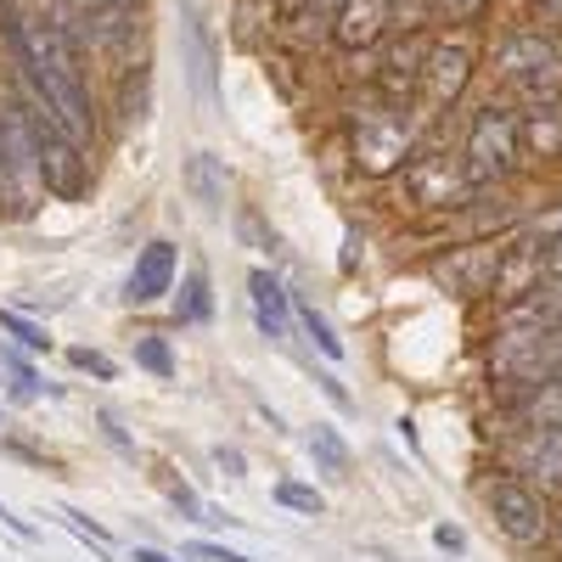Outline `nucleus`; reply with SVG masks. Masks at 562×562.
<instances>
[{"mask_svg":"<svg viewBox=\"0 0 562 562\" xmlns=\"http://www.w3.org/2000/svg\"><path fill=\"white\" fill-rule=\"evenodd\" d=\"M495 74L524 113H557L562 108V40L546 29H512L495 45Z\"/></svg>","mask_w":562,"mask_h":562,"instance_id":"nucleus-1","label":"nucleus"},{"mask_svg":"<svg viewBox=\"0 0 562 562\" xmlns=\"http://www.w3.org/2000/svg\"><path fill=\"white\" fill-rule=\"evenodd\" d=\"M40 203H45L40 153H34L23 102L7 97V102H0V214H7V220H34Z\"/></svg>","mask_w":562,"mask_h":562,"instance_id":"nucleus-2","label":"nucleus"},{"mask_svg":"<svg viewBox=\"0 0 562 562\" xmlns=\"http://www.w3.org/2000/svg\"><path fill=\"white\" fill-rule=\"evenodd\" d=\"M524 158V119L490 102L473 113V124H467V140H461V175L473 192H484V186H501L512 180V169H518Z\"/></svg>","mask_w":562,"mask_h":562,"instance_id":"nucleus-3","label":"nucleus"},{"mask_svg":"<svg viewBox=\"0 0 562 562\" xmlns=\"http://www.w3.org/2000/svg\"><path fill=\"white\" fill-rule=\"evenodd\" d=\"M23 119H29V135H34V153H40V175H45V192H52L57 203H79L90 192V147H79V140L52 119V108H45L40 97H29L23 90Z\"/></svg>","mask_w":562,"mask_h":562,"instance_id":"nucleus-4","label":"nucleus"},{"mask_svg":"<svg viewBox=\"0 0 562 562\" xmlns=\"http://www.w3.org/2000/svg\"><path fill=\"white\" fill-rule=\"evenodd\" d=\"M479 501H484V512H490V524H495L512 546H518V551L551 546L557 501H551L546 490H535V484H524V479H512V473H495V479H484Z\"/></svg>","mask_w":562,"mask_h":562,"instance_id":"nucleus-5","label":"nucleus"},{"mask_svg":"<svg viewBox=\"0 0 562 562\" xmlns=\"http://www.w3.org/2000/svg\"><path fill=\"white\" fill-rule=\"evenodd\" d=\"M349 140H355V164L366 175H394L416 158V119L405 102H366L349 113Z\"/></svg>","mask_w":562,"mask_h":562,"instance_id":"nucleus-6","label":"nucleus"},{"mask_svg":"<svg viewBox=\"0 0 562 562\" xmlns=\"http://www.w3.org/2000/svg\"><path fill=\"white\" fill-rule=\"evenodd\" d=\"M68 34L79 45H90V52H130V40L140 34V0H63V12Z\"/></svg>","mask_w":562,"mask_h":562,"instance_id":"nucleus-7","label":"nucleus"},{"mask_svg":"<svg viewBox=\"0 0 562 562\" xmlns=\"http://www.w3.org/2000/svg\"><path fill=\"white\" fill-rule=\"evenodd\" d=\"M506 473L524 479L535 490H546L551 501H562V428H529L506 439Z\"/></svg>","mask_w":562,"mask_h":562,"instance_id":"nucleus-8","label":"nucleus"},{"mask_svg":"<svg viewBox=\"0 0 562 562\" xmlns=\"http://www.w3.org/2000/svg\"><path fill=\"white\" fill-rule=\"evenodd\" d=\"M501 265H506V248H495V243H461V248L434 259V281H445V288L461 293V299H479V293L501 288Z\"/></svg>","mask_w":562,"mask_h":562,"instance_id":"nucleus-9","label":"nucleus"},{"mask_svg":"<svg viewBox=\"0 0 562 562\" xmlns=\"http://www.w3.org/2000/svg\"><path fill=\"white\" fill-rule=\"evenodd\" d=\"M180 68L198 97L220 108V52H214V34H209V18L198 0H180Z\"/></svg>","mask_w":562,"mask_h":562,"instance_id":"nucleus-10","label":"nucleus"},{"mask_svg":"<svg viewBox=\"0 0 562 562\" xmlns=\"http://www.w3.org/2000/svg\"><path fill=\"white\" fill-rule=\"evenodd\" d=\"M175 281H180V248L169 243V237H153L147 248L135 254V265H130V281H124V304H158V299H169L175 293Z\"/></svg>","mask_w":562,"mask_h":562,"instance_id":"nucleus-11","label":"nucleus"},{"mask_svg":"<svg viewBox=\"0 0 562 562\" xmlns=\"http://www.w3.org/2000/svg\"><path fill=\"white\" fill-rule=\"evenodd\" d=\"M248 304H254V321H259V333L270 344H293V333H299V299L281 288L276 270H265V265L248 270Z\"/></svg>","mask_w":562,"mask_h":562,"instance_id":"nucleus-12","label":"nucleus"},{"mask_svg":"<svg viewBox=\"0 0 562 562\" xmlns=\"http://www.w3.org/2000/svg\"><path fill=\"white\" fill-rule=\"evenodd\" d=\"M405 186H411V198L416 203H428V209H467V198H473V186H467L461 175V158H411L405 169Z\"/></svg>","mask_w":562,"mask_h":562,"instance_id":"nucleus-13","label":"nucleus"},{"mask_svg":"<svg viewBox=\"0 0 562 562\" xmlns=\"http://www.w3.org/2000/svg\"><path fill=\"white\" fill-rule=\"evenodd\" d=\"M428 52H434V40L428 34H405L394 40L389 52H378L371 63H378V90L389 102H405L422 90V68H428Z\"/></svg>","mask_w":562,"mask_h":562,"instance_id":"nucleus-14","label":"nucleus"},{"mask_svg":"<svg viewBox=\"0 0 562 562\" xmlns=\"http://www.w3.org/2000/svg\"><path fill=\"white\" fill-rule=\"evenodd\" d=\"M467 74H473V52L456 40V45H434L428 52V68H422V108H434V113H445L461 90H467Z\"/></svg>","mask_w":562,"mask_h":562,"instance_id":"nucleus-15","label":"nucleus"},{"mask_svg":"<svg viewBox=\"0 0 562 562\" xmlns=\"http://www.w3.org/2000/svg\"><path fill=\"white\" fill-rule=\"evenodd\" d=\"M562 326V276H540L524 299L501 304V333H551Z\"/></svg>","mask_w":562,"mask_h":562,"instance_id":"nucleus-16","label":"nucleus"},{"mask_svg":"<svg viewBox=\"0 0 562 562\" xmlns=\"http://www.w3.org/2000/svg\"><path fill=\"white\" fill-rule=\"evenodd\" d=\"M389 23H394V0H349L333 23V40L344 52H371L389 34Z\"/></svg>","mask_w":562,"mask_h":562,"instance_id":"nucleus-17","label":"nucleus"},{"mask_svg":"<svg viewBox=\"0 0 562 562\" xmlns=\"http://www.w3.org/2000/svg\"><path fill=\"white\" fill-rule=\"evenodd\" d=\"M180 186H186V198H192L203 214H220L225 209V158L192 153V158L180 164Z\"/></svg>","mask_w":562,"mask_h":562,"instance_id":"nucleus-18","label":"nucleus"},{"mask_svg":"<svg viewBox=\"0 0 562 562\" xmlns=\"http://www.w3.org/2000/svg\"><path fill=\"white\" fill-rule=\"evenodd\" d=\"M304 450H310V461H315L321 479H333V484L349 479V445H344V434L333 428V422H310Z\"/></svg>","mask_w":562,"mask_h":562,"instance_id":"nucleus-19","label":"nucleus"},{"mask_svg":"<svg viewBox=\"0 0 562 562\" xmlns=\"http://www.w3.org/2000/svg\"><path fill=\"white\" fill-rule=\"evenodd\" d=\"M175 321L180 326H209L214 321V281L203 265H192L180 276V293H175Z\"/></svg>","mask_w":562,"mask_h":562,"instance_id":"nucleus-20","label":"nucleus"},{"mask_svg":"<svg viewBox=\"0 0 562 562\" xmlns=\"http://www.w3.org/2000/svg\"><path fill=\"white\" fill-rule=\"evenodd\" d=\"M0 371L12 378V400H40V394H52V400H63V383H45L40 371H34V360H29V349H18V344H0Z\"/></svg>","mask_w":562,"mask_h":562,"instance_id":"nucleus-21","label":"nucleus"},{"mask_svg":"<svg viewBox=\"0 0 562 562\" xmlns=\"http://www.w3.org/2000/svg\"><path fill=\"white\" fill-rule=\"evenodd\" d=\"M299 333H304V338H310V344H315V349H321L326 360H333V366H338V360L349 355V349H344V338H338V326L326 321V315H321V310H315L310 299H299Z\"/></svg>","mask_w":562,"mask_h":562,"instance_id":"nucleus-22","label":"nucleus"},{"mask_svg":"<svg viewBox=\"0 0 562 562\" xmlns=\"http://www.w3.org/2000/svg\"><path fill=\"white\" fill-rule=\"evenodd\" d=\"M0 333H7L18 349H29V355H52V333H45L34 315H23V310H7V304H0Z\"/></svg>","mask_w":562,"mask_h":562,"instance_id":"nucleus-23","label":"nucleus"},{"mask_svg":"<svg viewBox=\"0 0 562 562\" xmlns=\"http://www.w3.org/2000/svg\"><path fill=\"white\" fill-rule=\"evenodd\" d=\"M135 366H140V371H153L158 383H175V349H169V338L140 333V338H135Z\"/></svg>","mask_w":562,"mask_h":562,"instance_id":"nucleus-24","label":"nucleus"},{"mask_svg":"<svg viewBox=\"0 0 562 562\" xmlns=\"http://www.w3.org/2000/svg\"><path fill=\"white\" fill-rule=\"evenodd\" d=\"M158 484H164V495H169V506L180 512L186 524H209V506H203V495L186 484V479H175V467H164L158 473Z\"/></svg>","mask_w":562,"mask_h":562,"instance_id":"nucleus-25","label":"nucleus"},{"mask_svg":"<svg viewBox=\"0 0 562 562\" xmlns=\"http://www.w3.org/2000/svg\"><path fill=\"white\" fill-rule=\"evenodd\" d=\"M276 506H288V512H299V518H321L326 512V495L315 490V484H299V479H276Z\"/></svg>","mask_w":562,"mask_h":562,"instance_id":"nucleus-26","label":"nucleus"},{"mask_svg":"<svg viewBox=\"0 0 562 562\" xmlns=\"http://www.w3.org/2000/svg\"><path fill=\"white\" fill-rule=\"evenodd\" d=\"M68 366L85 371V378H97V383H113V378H119V360L102 355V349H90V344H74V349H68Z\"/></svg>","mask_w":562,"mask_h":562,"instance_id":"nucleus-27","label":"nucleus"},{"mask_svg":"<svg viewBox=\"0 0 562 562\" xmlns=\"http://www.w3.org/2000/svg\"><path fill=\"white\" fill-rule=\"evenodd\" d=\"M147 90H153L147 68H135V74L124 79V90H119V113H124V119H140V113H147Z\"/></svg>","mask_w":562,"mask_h":562,"instance_id":"nucleus-28","label":"nucleus"},{"mask_svg":"<svg viewBox=\"0 0 562 562\" xmlns=\"http://www.w3.org/2000/svg\"><path fill=\"white\" fill-rule=\"evenodd\" d=\"M186 557H192V562H259V557L231 551V546H220V540H192V546H186Z\"/></svg>","mask_w":562,"mask_h":562,"instance_id":"nucleus-29","label":"nucleus"},{"mask_svg":"<svg viewBox=\"0 0 562 562\" xmlns=\"http://www.w3.org/2000/svg\"><path fill=\"white\" fill-rule=\"evenodd\" d=\"M484 7H490V0H434V12H439L445 23H473Z\"/></svg>","mask_w":562,"mask_h":562,"instance_id":"nucleus-30","label":"nucleus"},{"mask_svg":"<svg viewBox=\"0 0 562 562\" xmlns=\"http://www.w3.org/2000/svg\"><path fill=\"white\" fill-rule=\"evenodd\" d=\"M63 518H68V529H74V535H85V540H97V546H113V535H108L102 524H90V518H85L79 506H63Z\"/></svg>","mask_w":562,"mask_h":562,"instance_id":"nucleus-31","label":"nucleus"},{"mask_svg":"<svg viewBox=\"0 0 562 562\" xmlns=\"http://www.w3.org/2000/svg\"><path fill=\"white\" fill-rule=\"evenodd\" d=\"M310 371H315V366H310ZM315 383H321V394L333 400L338 411H355V394H349V389H344V383L333 378V371H315Z\"/></svg>","mask_w":562,"mask_h":562,"instance_id":"nucleus-32","label":"nucleus"},{"mask_svg":"<svg viewBox=\"0 0 562 562\" xmlns=\"http://www.w3.org/2000/svg\"><path fill=\"white\" fill-rule=\"evenodd\" d=\"M535 23H540L551 40H562V0H535Z\"/></svg>","mask_w":562,"mask_h":562,"instance_id":"nucleus-33","label":"nucleus"},{"mask_svg":"<svg viewBox=\"0 0 562 562\" xmlns=\"http://www.w3.org/2000/svg\"><path fill=\"white\" fill-rule=\"evenodd\" d=\"M434 546L450 551V557H461V551H467V535H461L456 524H434Z\"/></svg>","mask_w":562,"mask_h":562,"instance_id":"nucleus-34","label":"nucleus"},{"mask_svg":"<svg viewBox=\"0 0 562 562\" xmlns=\"http://www.w3.org/2000/svg\"><path fill=\"white\" fill-rule=\"evenodd\" d=\"M102 434H108V445H113V450H124V456H135V445L124 439V428H119V416H113V411H102Z\"/></svg>","mask_w":562,"mask_h":562,"instance_id":"nucleus-35","label":"nucleus"},{"mask_svg":"<svg viewBox=\"0 0 562 562\" xmlns=\"http://www.w3.org/2000/svg\"><path fill=\"white\" fill-rule=\"evenodd\" d=\"M214 461L225 467V479H243V450H237V445H220V450H214Z\"/></svg>","mask_w":562,"mask_h":562,"instance_id":"nucleus-36","label":"nucleus"},{"mask_svg":"<svg viewBox=\"0 0 562 562\" xmlns=\"http://www.w3.org/2000/svg\"><path fill=\"white\" fill-rule=\"evenodd\" d=\"M124 562H175V557H164V551H153V546H130Z\"/></svg>","mask_w":562,"mask_h":562,"instance_id":"nucleus-37","label":"nucleus"},{"mask_svg":"<svg viewBox=\"0 0 562 562\" xmlns=\"http://www.w3.org/2000/svg\"><path fill=\"white\" fill-rule=\"evenodd\" d=\"M551 551H557V562H562V506H557V529H551Z\"/></svg>","mask_w":562,"mask_h":562,"instance_id":"nucleus-38","label":"nucleus"},{"mask_svg":"<svg viewBox=\"0 0 562 562\" xmlns=\"http://www.w3.org/2000/svg\"><path fill=\"white\" fill-rule=\"evenodd\" d=\"M0 378H7V371H0Z\"/></svg>","mask_w":562,"mask_h":562,"instance_id":"nucleus-39","label":"nucleus"}]
</instances>
